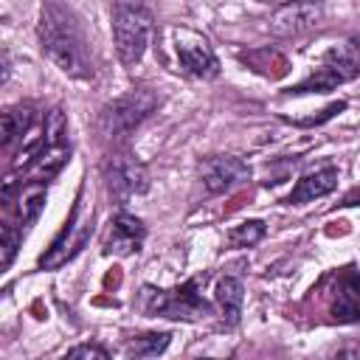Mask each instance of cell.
<instances>
[{
  "label": "cell",
  "mask_w": 360,
  "mask_h": 360,
  "mask_svg": "<svg viewBox=\"0 0 360 360\" xmlns=\"http://www.w3.org/2000/svg\"><path fill=\"white\" fill-rule=\"evenodd\" d=\"M39 42H42V53L68 76L76 79H87L93 76L90 68V56H87V45L84 37L76 25V20L70 17V11H65L59 3H45L42 6V20H39Z\"/></svg>",
  "instance_id": "6da1fadb"
},
{
  "label": "cell",
  "mask_w": 360,
  "mask_h": 360,
  "mask_svg": "<svg viewBox=\"0 0 360 360\" xmlns=\"http://www.w3.org/2000/svg\"><path fill=\"white\" fill-rule=\"evenodd\" d=\"M155 31L152 11L138 0H115L112 3V42L118 59L132 68L143 59L149 39Z\"/></svg>",
  "instance_id": "7a4b0ae2"
},
{
  "label": "cell",
  "mask_w": 360,
  "mask_h": 360,
  "mask_svg": "<svg viewBox=\"0 0 360 360\" xmlns=\"http://www.w3.org/2000/svg\"><path fill=\"white\" fill-rule=\"evenodd\" d=\"M202 281H205V276H194V278H188L186 284H180L169 292L143 287V312L146 315H160V318H186V321L208 315L211 307L200 295Z\"/></svg>",
  "instance_id": "3957f363"
},
{
  "label": "cell",
  "mask_w": 360,
  "mask_h": 360,
  "mask_svg": "<svg viewBox=\"0 0 360 360\" xmlns=\"http://www.w3.org/2000/svg\"><path fill=\"white\" fill-rule=\"evenodd\" d=\"M158 107V96L152 90H129L121 98H112L98 112V129L107 138L129 135L152 110Z\"/></svg>",
  "instance_id": "277c9868"
},
{
  "label": "cell",
  "mask_w": 360,
  "mask_h": 360,
  "mask_svg": "<svg viewBox=\"0 0 360 360\" xmlns=\"http://www.w3.org/2000/svg\"><path fill=\"white\" fill-rule=\"evenodd\" d=\"M357 76V56H354V45L349 48H335L329 51V62L323 68H318L315 73H309L304 82H298L295 87H290V93H329L335 90L340 82H349Z\"/></svg>",
  "instance_id": "5b68a950"
},
{
  "label": "cell",
  "mask_w": 360,
  "mask_h": 360,
  "mask_svg": "<svg viewBox=\"0 0 360 360\" xmlns=\"http://www.w3.org/2000/svg\"><path fill=\"white\" fill-rule=\"evenodd\" d=\"M104 177H107V191L115 202H127L129 197L143 194L149 188V172L132 155L110 158L104 166Z\"/></svg>",
  "instance_id": "8992f818"
},
{
  "label": "cell",
  "mask_w": 360,
  "mask_h": 360,
  "mask_svg": "<svg viewBox=\"0 0 360 360\" xmlns=\"http://www.w3.org/2000/svg\"><path fill=\"white\" fill-rule=\"evenodd\" d=\"M323 20V6L321 3H309V0H292V3H284L273 11L270 17V34L276 37H298L304 31H312L318 28Z\"/></svg>",
  "instance_id": "52a82bcc"
},
{
  "label": "cell",
  "mask_w": 360,
  "mask_h": 360,
  "mask_svg": "<svg viewBox=\"0 0 360 360\" xmlns=\"http://www.w3.org/2000/svg\"><path fill=\"white\" fill-rule=\"evenodd\" d=\"M174 37H177V45H174L177 48V59H180V65L191 76H197V79H214L219 73V59L214 56V51H211V45H208L205 37H200L194 31H186V28L174 31Z\"/></svg>",
  "instance_id": "ba28073f"
},
{
  "label": "cell",
  "mask_w": 360,
  "mask_h": 360,
  "mask_svg": "<svg viewBox=\"0 0 360 360\" xmlns=\"http://www.w3.org/2000/svg\"><path fill=\"white\" fill-rule=\"evenodd\" d=\"M200 174H202V186L208 194H225L242 183L250 180V169L245 160L233 158V155H217V158H208L202 166H200Z\"/></svg>",
  "instance_id": "9c48e42d"
},
{
  "label": "cell",
  "mask_w": 360,
  "mask_h": 360,
  "mask_svg": "<svg viewBox=\"0 0 360 360\" xmlns=\"http://www.w3.org/2000/svg\"><path fill=\"white\" fill-rule=\"evenodd\" d=\"M146 236V228L141 219L129 217V214H118L115 222H112V231L104 242V253H115V256H129L141 248Z\"/></svg>",
  "instance_id": "30bf717a"
},
{
  "label": "cell",
  "mask_w": 360,
  "mask_h": 360,
  "mask_svg": "<svg viewBox=\"0 0 360 360\" xmlns=\"http://www.w3.org/2000/svg\"><path fill=\"white\" fill-rule=\"evenodd\" d=\"M335 186H338V169H335V166H326V169L309 172V174H304V177L295 183V188L290 191L287 202H290V205L309 202V200H315V197L329 194Z\"/></svg>",
  "instance_id": "8fae6325"
},
{
  "label": "cell",
  "mask_w": 360,
  "mask_h": 360,
  "mask_svg": "<svg viewBox=\"0 0 360 360\" xmlns=\"http://www.w3.org/2000/svg\"><path fill=\"white\" fill-rule=\"evenodd\" d=\"M242 298H245V290H242V281H239V278L225 276V278L217 284V304H219L222 318H225L228 326H233V323L239 321Z\"/></svg>",
  "instance_id": "7c38bea8"
},
{
  "label": "cell",
  "mask_w": 360,
  "mask_h": 360,
  "mask_svg": "<svg viewBox=\"0 0 360 360\" xmlns=\"http://www.w3.org/2000/svg\"><path fill=\"white\" fill-rule=\"evenodd\" d=\"M332 315L338 321H357V278L352 267H346L343 287H338V304L332 307Z\"/></svg>",
  "instance_id": "4fadbf2b"
},
{
  "label": "cell",
  "mask_w": 360,
  "mask_h": 360,
  "mask_svg": "<svg viewBox=\"0 0 360 360\" xmlns=\"http://www.w3.org/2000/svg\"><path fill=\"white\" fill-rule=\"evenodd\" d=\"M17 208H20V217H22V222H34L37 217H39V211H42V205H45V186L42 183H28L25 188H22V194L17 197Z\"/></svg>",
  "instance_id": "5bb4252c"
},
{
  "label": "cell",
  "mask_w": 360,
  "mask_h": 360,
  "mask_svg": "<svg viewBox=\"0 0 360 360\" xmlns=\"http://www.w3.org/2000/svg\"><path fill=\"white\" fill-rule=\"evenodd\" d=\"M169 338H172L169 332H149V335H141V338L129 340L127 352L135 354V357H155L169 346Z\"/></svg>",
  "instance_id": "9a60e30c"
},
{
  "label": "cell",
  "mask_w": 360,
  "mask_h": 360,
  "mask_svg": "<svg viewBox=\"0 0 360 360\" xmlns=\"http://www.w3.org/2000/svg\"><path fill=\"white\" fill-rule=\"evenodd\" d=\"M68 155H70V149H68L65 143L45 146V149L37 155V160H34V172L48 177V174H53V172H59V169H62V163L68 160Z\"/></svg>",
  "instance_id": "2e32d148"
},
{
  "label": "cell",
  "mask_w": 360,
  "mask_h": 360,
  "mask_svg": "<svg viewBox=\"0 0 360 360\" xmlns=\"http://www.w3.org/2000/svg\"><path fill=\"white\" fill-rule=\"evenodd\" d=\"M262 236H264V222L262 219H248V222H242V225L228 231V245L231 248H250Z\"/></svg>",
  "instance_id": "e0dca14e"
},
{
  "label": "cell",
  "mask_w": 360,
  "mask_h": 360,
  "mask_svg": "<svg viewBox=\"0 0 360 360\" xmlns=\"http://www.w3.org/2000/svg\"><path fill=\"white\" fill-rule=\"evenodd\" d=\"M65 135H68V118H65L62 107H53V110L45 115V129H42L45 146L62 143V138H65Z\"/></svg>",
  "instance_id": "ac0fdd59"
},
{
  "label": "cell",
  "mask_w": 360,
  "mask_h": 360,
  "mask_svg": "<svg viewBox=\"0 0 360 360\" xmlns=\"http://www.w3.org/2000/svg\"><path fill=\"white\" fill-rule=\"evenodd\" d=\"M31 115L22 110L20 115H0V146H6L14 135H20L25 127H28Z\"/></svg>",
  "instance_id": "d6986e66"
},
{
  "label": "cell",
  "mask_w": 360,
  "mask_h": 360,
  "mask_svg": "<svg viewBox=\"0 0 360 360\" xmlns=\"http://www.w3.org/2000/svg\"><path fill=\"white\" fill-rule=\"evenodd\" d=\"M14 248H17V231H14L11 225L0 222V267L11 262Z\"/></svg>",
  "instance_id": "ffe728a7"
},
{
  "label": "cell",
  "mask_w": 360,
  "mask_h": 360,
  "mask_svg": "<svg viewBox=\"0 0 360 360\" xmlns=\"http://www.w3.org/2000/svg\"><path fill=\"white\" fill-rule=\"evenodd\" d=\"M68 357H98V360H107V349L84 343V346H76V349H70V352H68Z\"/></svg>",
  "instance_id": "44dd1931"
},
{
  "label": "cell",
  "mask_w": 360,
  "mask_h": 360,
  "mask_svg": "<svg viewBox=\"0 0 360 360\" xmlns=\"http://www.w3.org/2000/svg\"><path fill=\"white\" fill-rule=\"evenodd\" d=\"M14 191H17V177H14V174H11V177H3V180H0V202H3V200H11Z\"/></svg>",
  "instance_id": "7402d4cb"
},
{
  "label": "cell",
  "mask_w": 360,
  "mask_h": 360,
  "mask_svg": "<svg viewBox=\"0 0 360 360\" xmlns=\"http://www.w3.org/2000/svg\"><path fill=\"white\" fill-rule=\"evenodd\" d=\"M8 79H11V59H8L6 51H0V87H3Z\"/></svg>",
  "instance_id": "603a6c76"
}]
</instances>
